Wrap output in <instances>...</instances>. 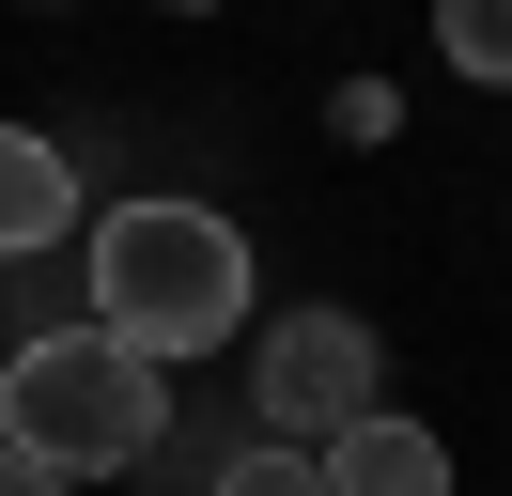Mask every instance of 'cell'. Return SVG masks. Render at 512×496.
Returning a JSON list of instances; mask_svg holds the SVG:
<instances>
[{
  "mask_svg": "<svg viewBox=\"0 0 512 496\" xmlns=\"http://www.w3.org/2000/svg\"><path fill=\"white\" fill-rule=\"evenodd\" d=\"M249 326V233L218 202H109L94 233V341H125L140 372L218 357Z\"/></svg>",
  "mask_w": 512,
  "mask_h": 496,
  "instance_id": "6da1fadb",
  "label": "cell"
},
{
  "mask_svg": "<svg viewBox=\"0 0 512 496\" xmlns=\"http://www.w3.org/2000/svg\"><path fill=\"white\" fill-rule=\"evenodd\" d=\"M156 434H171V372H140L125 341L63 326L0 357V450L47 481H125V465H156Z\"/></svg>",
  "mask_w": 512,
  "mask_h": 496,
  "instance_id": "7a4b0ae2",
  "label": "cell"
},
{
  "mask_svg": "<svg viewBox=\"0 0 512 496\" xmlns=\"http://www.w3.org/2000/svg\"><path fill=\"white\" fill-rule=\"evenodd\" d=\"M249 403H264V450H326V434L373 419V326L357 310H280L249 341Z\"/></svg>",
  "mask_w": 512,
  "mask_h": 496,
  "instance_id": "3957f363",
  "label": "cell"
},
{
  "mask_svg": "<svg viewBox=\"0 0 512 496\" xmlns=\"http://www.w3.org/2000/svg\"><path fill=\"white\" fill-rule=\"evenodd\" d=\"M63 233H78V155L47 124H0V264L16 248H63Z\"/></svg>",
  "mask_w": 512,
  "mask_h": 496,
  "instance_id": "277c9868",
  "label": "cell"
},
{
  "mask_svg": "<svg viewBox=\"0 0 512 496\" xmlns=\"http://www.w3.org/2000/svg\"><path fill=\"white\" fill-rule=\"evenodd\" d=\"M311 465H326V496H450V450H435L419 419H388V403H373L357 434H326Z\"/></svg>",
  "mask_w": 512,
  "mask_h": 496,
  "instance_id": "5b68a950",
  "label": "cell"
},
{
  "mask_svg": "<svg viewBox=\"0 0 512 496\" xmlns=\"http://www.w3.org/2000/svg\"><path fill=\"white\" fill-rule=\"evenodd\" d=\"M435 47L466 62V78H512V0H450V16H435Z\"/></svg>",
  "mask_w": 512,
  "mask_h": 496,
  "instance_id": "8992f818",
  "label": "cell"
},
{
  "mask_svg": "<svg viewBox=\"0 0 512 496\" xmlns=\"http://www.w3.org/2000/svg\"><path fill=\"white\" fill-rule=\"evenodd\" d=\"M218 496H326V465H311V450H264V434H249V450L218 465Z\"/></svg>",
  "mask_w": 512,
  "mask_h": 496,
  "instance_id": "52a82bcc",
  "label": "cell"
},
{
  "mask_svg": "<svg viewBox=\"0 0 512 496\" xmlns=\"http://www.w3.org/2000/svg\"><path fill=\"white\" fill-rule=\"evenodd\" d=\"M0 496H78V481H47V465H16V450H0Z\"/></svg>",
  "mask_w": 512,
  "mask_h": 496,
  "instance_id": "ba28073f",
  "label": "cell"
}]
</instances>
